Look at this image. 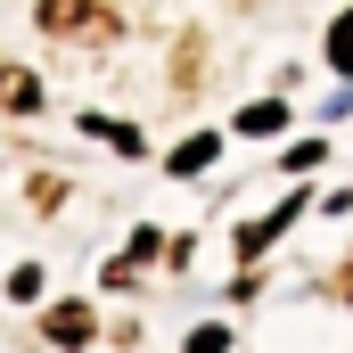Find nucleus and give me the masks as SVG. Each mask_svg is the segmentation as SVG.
<instances>
[{
    "mask_svg": "<svg viewBox=\"0 0 353 353\" xmlns=\"http://www.w3.org/2000/svg\"><path fill=\"white\" fill-rule=\"evenodd\" d=\"M41 33H58V41H115V17L99 0H41Z\"/></svg>",
    "mask_w": 353,
    "mask_h": 353,
    "instance_id": "1",
    "label": "nucleus"
},
{
    "mask_svg": "<svg viewBox=\"0 0 353 353\" xmlns=\"http://www.w3.org/2000/svg\"><path fill=\"white\" fill-rule=\"evenodd\" d=\"M41 329H50V345H83V337H90V304H50Z\"/></svg>",
    "mask_w": 353,
    "mask_h": 353,
    "instance_id": "2",
    "label": "nucleus"
},
{
    "mask_svg": "<svg viewBox=\"0 0 353 353\" xmlns=\"http://www.w3.org/2000/svg\"><path fill=\"white\" fill-rule=\"evenodd\" d=\"M288 214H304V197H288V205H279V214H263V222H255V230H239V255H263L271 239H279V230H288Z\"/></svg>",
    "mask_w": 353,
    "mask_h": 353,
    "instance_id": "3",
    "label": "nucleus"
},
{
    "mask_svg": "<svg viewBox=\"0 0 353 353\" xmlns=\"http://www.w3.org/2000/svg\"><path fill=\"white\" fill-rule=\"evenodd\" d=\"M0 107H17V115H33V107H41V83H33L25 66H0Z\"/></svg>",
    "mask_w": 353,
    "mask_h": 353,
    "instance_id": "4",
    "label": "nucleus"
},
{
    "mask_svg": "<svg viewBox=\"0 0 353 353\" xmlns=\"http://www.w3.org/2000/svg\"><path fill=\"white\" fill-rule=\"evenodd\" d=\"M148 255H157V230H140V239H132V247H123V255L107 263V279H115V288H132V271L148 263Z\"/></svg>",
    "mask_w": 353,
    "mask_h": 353,
    "instance_id": "5",
    "label": "nucleus"
},
{
    "mask_svg": "<svg viewBox=\"0 0 353 353\" xmlns=\"http://www.w3.org/2000/svg\"><path fill=\"white\" fill-rule=\"evenodd\" d=\"M214 148H222L214 132H197V140H181V148H173V173H205V165H214Z\"/></svg>",
    "mask_w": 353,
    "mask_h": 353,
    "instance_id": "6",
    "label": "nucleus"
},
{
    "mask_svg": "<svg viewBox=\"0 0 353 353\" xmlns=\"http://www.w3.org/2000/svg\"><path fill=\"white\" fill-rule=\"evenodd\" d=\"M279 123H288V107H279V99H255V107L239 115V132H279Z\"/></svg>",
    "mask_w": 353,
    "mask_h": 353,
    "instance_id": "7",
    "label": "nucleus"
},
{
    "mask_svg": "<svg viewBox=\"0 0 353 353\" xmlns=\"http://www.w3.org/2000/svg\"><path fill=\"white\" fill-rule=\"evenodd\" d=\"M329 66H337V74H353V17H337V25H329Z\"/></svg>",
    "mask_w": 353,
    "mask_h": 353,
    "instance_id": "8",
    "label": "nucleus"
},
{
    "mask_svg": "<svg viewBox=\"0 0 353 353\" xmlns=\"http://www.w3.org/2000/svg\"><path fill=\"white\" fill-rule=\"evenodd\" d=\"M189 353H230V329H222V321H205V329L189 337Z\"/></svg>",
    "mask_w": 353,
    "mask_h": 353,
    "instance_id": "9",
    "label": "nucleus"
},
{
    "mask_svg": "<svg viewBox=\"0 0 353 353\" xmlns=\"http://www.w3.org/2000/svg\"><path fill=\"white\" fill-rule=\"evenodd\" d=\"M345 296H353V279H345Z\"/></svg>",
    "mask_w": 353,
    "mask_h": 353,
    "instance_id": "10",
    "label": "nucleus"
}]
</instances>
